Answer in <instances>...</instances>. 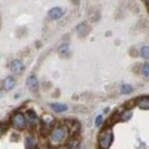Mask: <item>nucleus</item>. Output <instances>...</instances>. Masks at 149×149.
Segmentation results:
<instances>
[{
	"mask_svg": "<svg viewBox=\"0 0 149 149\" xmlns=\"http://www.w3.org/2000/svg\"><path fill=\"white\" fill-rule=\"evenodd\" d=\"M69 135V128L65 125H55L49 133V142L52 146H57L66 140Z\"/></svg>",
	"mask_w": 149,
	"mask_h": 149,
	"instance_id": "1",
	"label": "nucleus"
},
{
	"mask_svg": "<svg viewBox=\"0 0 149 149\" xmlns=\"http://www.w3.org/2000/svg\"><path fill=\"white\" fill-rule=\"evenodd\" d=\"M113 141V135L110 128L103 129L99 135V146L101 149H109Z\"/></svg>",
	"mask_w": 149,
	"mask_h": 149,
	"instance_id": "2",
	"label": "nucleus"
},
{
	"mask_svg": "<svg viewBox=\"0 0 149 149\" xmlns=\"http://www.w3.org/2000/svg\"><path fill=\"white\" fill-rule=\"evenodd\" d=\"M11 123L18 130H23L27 125L26 117L22 113H16L11 118Z\"/></svg>",
	"mask_w": 149,
	"mask_h": 149,
	"instance_id": "3",
	"label": "nucleus"
},
{
	"mask_svg": "<svg viewBox=\"0 0 149 149\" xmlns=\"http://www.w3.org/2000/svg\"><path fill=\"white\" fill-rule=\"evenodd\" d=\"M10 69L14 73L20 74L24 71L25 66L21 61H19V59H14L10 64Z\"/></svg>",
	"mask_w": 149,
	"mask_h": 149,
	"instance_id": "4",
	"label": "nucleus"
},
{
	"mask_svg": "<svg viewBox=\"0 0 149 149\" xmlns=\"http://www.w3.org/2000/svg\"><path fill=\"white\" fill-rule=\"evenodd\" d=\"M91 31V27L87 22H82L78 25L77 27V33L79 34L80 37H85L90 33Z\"/></svg>",
	"mask_w": 149,
	"mask_h": 149,
	"instance_id": "5",
	"label": "nucleus"
},
{
	"mask_svg": "<svg viewBox=\"0 0 149 149\" xmlns=\"http://www.w3.org/2000/svg\"><path fill=\"white\" fill-rule=\"evenodd\" d=\"M26 83H27L28 88L30 91H32V92L38 91V79H37L36 76H34V75L29 76L27 79Z\"/></svg>",
	"mask_w": 149,
	"mask_h": 149,
	"instance_id": "6",
	"label": "nucleus"
},
{
	"mask_svg": "<svg viewBox=\"0 0 149 149\" xmlns=\"http://www.w3.org/2000/svg\"><path fill=\"white\" fill-rule=\"evenodd\" d=\"M15 86H16V80L11 76L7 77L3 82V89L5 91H11Z\"/></svg>",
	"mask_w": 149,
	"mask_h": 149,
	"instance_id": "7",
	"label": "nucleus"
},
{
	"mask_svg": "<svg viewBox=\"0 0 149 149\" xmlns=\"http://www.w3.org/2000/svg\"><path fill=\"white\" fill-rule=\"evenodd\" d=\"M63 16V10L61 7H53L49 11V17L53 20L59 19Z\"/></svg>",
	"mask_w": 149,
	"mask_h": 149,
	"instance_id": "8",
	"label": "nucleus"
},
{
	"mask_svg": "<svg viewBox=\"0 0 149 149\" xmlns=\"http://www.w3.org/2000/svg\"><path fill=\"white\" fill-rule=\"evenodd\" d=\"M136 103L142 110H149V96H143L139 98Z\"/></svg>",
	"mask_w": 149,
	"mask_h": 149,
	"instance_id": "9",
	"label": "nucleus"
},
{
	"mask_svg": "<svg viewBox=\"0 0 149 149\" xmlns=\"http://www.w3.org/2000/svg\"><path fill=\"white\" fill-rule=\"evenodd\" d=\"M51 108L55 113H63L68 110V106L64 103H59V102H54L51 104Z\"/></svg>",
	"mask_w": 149,
	"mask_h": 149,
	"instance_id": "10",
	"label": "nucleus"
},
{
	"mask_svg": "<svg viewBox=\"0 0 149 149\" xmlns=\"http://www.w3.org/2000/svg\"><path fill=\"white\" fill-rule=\"evenodd\" d=\"M25 144H26L27 149H35L37 147V141L36 139H35V137L32 136H28L26 137Z\"/></svg>",
	"mask_w": 149,
	"mask_h": 149,
	"instance_id": "11",
	"label": "nucleus"
},
{
	"mask_svg": "<svg viewBox=\"0 0 149 149\" xmlns=\"http://www.w3.org/2000/svg\"><path fill=\"white\" fill-rule=\"evenodd\" d=\"M80 147V141L77 138H71L67 142L65 149H79Z\"/></svg>",
	"mask_w": 149,
	"mask_h": 149,
	"instance_id": "12",
	"label": "nucleus"
},
{
	"mask_svg": "<svg viewBox=\"0 0 149 149\" xmlns=\"http://www.w3.org/2000/svg\"><path fill=\"white\" fill-rule=\"evenodd\" d=\"M27 120L30 125H34L38 121V116L33 110H28L27 112Z\"/></svg>",
	"mask_w": 149,
	"mask_h": 149,
	"instance_id": "13",
	"label": "nucleus"
},
{
	"mask_svg": "<svg viewBox=\"0 0 149 149\" xmlns=\"http://www.w3.org/2000/svg\"><path fill=\"white\" fill-rule=\"evenodd\" d=\"M132 115H133V113L131 110H129V109H127V110L125 111H123L120 115H119V118H120V120L122 121H128L129 119H130L132 117Z\"/></svg>",
	"mask_w": 149,
	"mask_h": 149,
	"instance_id": "14",
	"label": "nucleus"
},
{
	"mask_svg": "<svg viewBox=\"0 0 149 149\" xmlns=\"http://www.w3.org/2000/svg\"><path fill=\"white\" fill-rule=\"evenodd\" d=\"M58 51L59 55H65L69 51V44L68 43H62L61 46L59 47Z\"/></svg>",
	"mask_w": 149,
	"mask_h": 149,
	"instance_id": "15",
	"label": "nucleus"
},
{
	"mask_svg": "<svg viewBox=\"0 0 149 149\" xmlns=\"http://www.w3.org/2000/svg\"><path fill=\"white\" fill-rule=\"evenodd\" d=\"M133 91V89L130 84H123V85H122V87H121V92L123 94H129Z\"/></svg>",
	"mask_w": 149,
	"mask_h": 149,
	"instance_id": "16",
	"label": "nucleus"
},
{
	"mask_svg": "<svg viewBox=\"0 0 149 149\" xmlns=\"http://www.w3.org/2000/svg\"><path fill=\"white\" fill-rule=\"evenodd\" d=\"M140 53H141L142 58L146 59H149V47H148V46L143 47V48L141 49Z\"/></svg>",
	"mask_w": 149,
	"mask_h": 149,
	"instance_id": "17",
	"label": "nucleus"
},
{
	"mask_svg": "<svg viewBox=\"0 0 149 149\" xmlns=\"http://www.w3.org/2000/svg\"><path fill=\"white\" fill-rule=\"evenodd\" d=\"M142 72L146 77H149V63H145L142 68Z\"/></svg>",
	"mask_w": 149,
	"mask_h": 149,
	"instance_id": "18",
	"label": "nucleus"
},
{
	"mask_svg": "<svg viewBox=\"0 0 149 149\" xmlns=\"http://www.w3.org/2000/svg\"><path fill=\"white\" fill-rule=\"evenodd\" d=\"M7 132V126L4 123H0V138L3 136V135Z\"/></svg>",
	"mask_w": 149,
	"mask_h": 149,
	"instance_id": "19",
	"label": "nucleus"
},
{
	"mask_svg": "<svg viewBox=\"0 0 149 149\" xmlns=\"http://www.w3.org/2000/svg\"><path fill=\"white\" fill-rule=\"evenodd\" d=\"M102 120H103V118H102V115H98L95 119V125L97 127L100 126L102 123Z\"/></svg>",
	"mask_w": 149,
	"mask_h": 149,
	"instance_id": "20",
	"label": "nucleus"
},
{
	"mask_svg": "<svg viewBox=\"0 0 149 149\" xmlns=\"http://www.w3.org/2000/svg\"><path fill=\"white\" fill-rule=\"evenodd\" d=\"M145 3H146V7L148 8V10H149V0H145Z\"/></svg>",
	"mask_w": 149,
	"mask_h": 149,
	"instance_id": "21",
	"label": "nucleus"
},
{
	"mask_svg": "<svg viewBox=\"0 0 149 149\" xmlns=\"http://www.w3.org/2000/svg\"><path fill=\"white\" fill-rule=\"evenodd\" d=\"M0 26H1V22H0Z\"/></svg>",
	"mask_w": 149,
	"mask_h": 149,
	"instance_id": "22",
	"label": "nucleus"
}]
</instances>
